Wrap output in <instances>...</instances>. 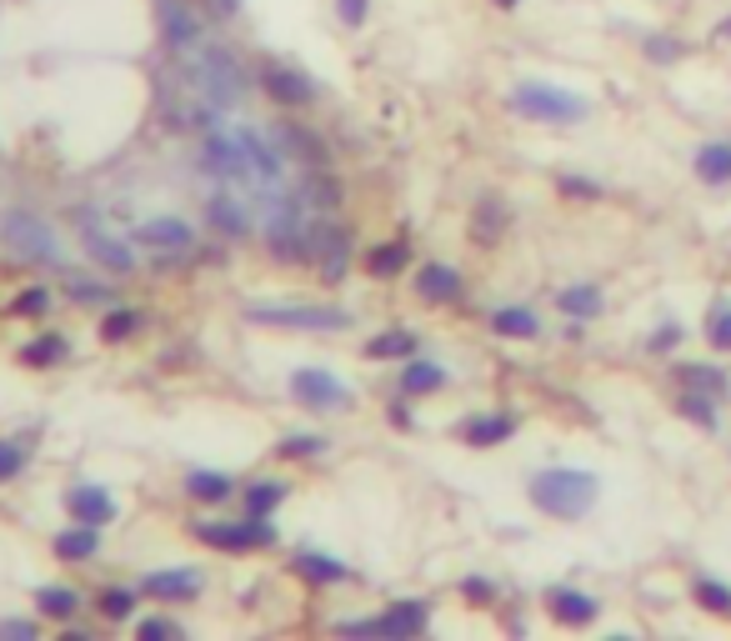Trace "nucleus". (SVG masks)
Listing matches in <instances>:
<instances>
[{"label":"nucleus","instance_id":"obj_1","mask_svg":"<svg viewBox=\"0 0 731 641\" xmlns=\"http://www.w3.org/2000/svg\"><path fill=\"white\" fill-rule=\"evenodd\" d=\"M526 496H531V506L546 511V516L576 521L596 506L601 481L581 466H551V471H536V476L526 481Z\"/></svg>","mask_w":731,"mask_h":641},{"label":"nucleus","instance_id":"obj_2","mask_svg":"<svg viewBox=\"0 0 731 641\" xmlns=\"http://www.w3.org/2000/svg\"><path fill=\"white\" fill-rule=\"evenodd\" d=\"M180 66H186V76L196 80L200 90H206V100L216 110H230L246 100V70H240L236 56H230L226 46H216V40H196Z\"/></svg>","mask_w":731,"mask_h":641},{"label":"nucleus","instance_id":"obj_3","mask_svg":"<svg viewBox=\"0 0 731 641\" xmlns=\"http://www.w3.org/2000/svg\"><path fill=\"white\" fill-rule=\"evenodd\" d=\"M511 106L531 120H546V126H571V120H586V110H591L581 96L551 86V80H521V86L511 90Z\"/></svg>","mask_w":731,"mask_h":641},{"label":"nucleus","instance_id":"obj_4","mask_svg":"<svg viewBox=\"0 0 731 641\" xmlns=\"http://www.w3.org/2000/svg\"><path fill=\"white\" fill-rule=\"evenodd\" d=\"M250 320L260 326H290V331H346L350 316L336 306H256Z\"/></svg>","mask_w":731,"mask_h":641},{"label":"nucleus","instance_id":"obj_5","mask_svg":"<svg viewBox=\"0 0 731 641\" xmlns=\"http://www.w3.org/2000/svg\"><path fill=\"white\" fill-rule=\"evenodd\" d=\"M196 536L206 546H220V551H246V546H270L276 541V526L260 516H246V521H200Z\"/></svg>","mask_w":731,"mask_h":641},{"label":"nucleus","instance_id":"obj_6","mask_svg":"<svg viewBox=\"0 0 731 641\" xmlns=\"http://www.w3.org/2000/svg\"><path fill=\"white\" fill-rule=\"evenodd\" d=\"M206 170L216 180H256V166H250V150H246V140H240V130L236 136H226V130H216V136L206 140Z\"/></svg>","mask_w":731,"mask_h":641},{"label":"nucleus","instance_id":"obj_7","mask_svg":"<svg viewBox=\"0 0 731 641\" xmlns=\"http://www.w3.org/2000/svg\"><path fill=\"white\" fill-rule=\"evenodd\" d=\"M290 391H296L300 406H316V411H340V406H350V391L340 386L330 371H296V376H290Z\"/></svg>","mask_w":731,"mask_h":641},{"label":"nucleus","instance_id":"obj_8","mask_svg":"<svg viewBox=\"0 0 731 641\" xmlns=\"http://www.w3.org/2000/svg\"><path fill=\"white\" fill-rule=\"evenodd\" d=\"M6 240L16 246V256L56 260V236H50V226L46 220H36V216H10L6 220Z\"/></svg>","mask_w":731,"mask_h":641},{"label":"nucleus","instance_id":"obj_9","mask_svg":"<svg viewBox=\"0 0 731 641\" xmlns=\"http://www.w3.org/2000/svg\"><path fill=\"white\" fill-rule=\"evenodd\" d=\"M136 240L150 250V256H170V260L186 256V250L196 246V236H190L186 220H170V216L166 220H146V226L136 230Z\"/></svg>","mask_w":731,"mask_h":641},{"label":"nucleus","instance_id":"obj_10","mask_svg":"<svg viewBox=\"0 0 731 641\" xmlns=\"http://www.w3.org/2000/svg\"><path fill=\"white\" fill-rule=\"evenodd\" d=\"M80 226H86V250L100 260V266H110V270H130V266H136V250H130L126 240L110 236V230L96 220V210H86V216H80Z\"/></svg>","mask_w":731,"mask_h":641},{"label":"nucleus","instance_id":"obj_11","mask_svg":"<svg viewBox=\"0 0 731 641\" xmlns=\"http://www.w3.org/2000/svg\"><path fill=\"white\" fill-rule=\"evenodd\" d=\"M546 611L561 621V627H591V621L601 617V601L586 596V591H576V586H551Z\"/></svg>","mask_w":731,"mask_h":641},{"label":"nucleus","instance_id":"obj_12","mask_svg":"<svg viewBox=\"0 0 731 641\" xmlns=\"http://www.w3.org/2000/svg\"><path fill=\"white\" fill-rule=\"evenodd\" d=\"M156 16H160V36H166L170 50H190V46H196L200 26H196V16H190L180 0H156Z\"/></svg>","mask_w":731,"mask_h":641},{"label":"nucleus","instance_id":"obj_13","mask_svg":"<svg viewBox=\"0 0 731 641\" xmlns=\"http://www.w3.org/2000/svg\"><path fill=\"white\" fill-rule=\"evenodd\" d=\"M66 506H70V516L86 521V526H106V521H116V501H110L100 486H90V481H80V486L70 491Z\"/></svg>","mask_w":731,"mask_h":641},{"label":"nucleus","instance_id":"obj_14","mask_svg":"<svg viewBox=\"0 0 731 641\" xmlns=\"http://www.w3.org/2000/svg\"><path fill=\"white\" fill-rule=\"evenodd\" d=\"M416 290H421V300H436V306H446V300L461 296V270L431 260V266L416 270Z\"/></svg>","mask_w":731,"mask_h":641},{"label":"nucleus","instance_id":"obj_15","mask_svg":"<svg viewBox=\"0 0 731 641\" xmlns=\"http://www.w3.org/2000/svg\"><path fill=\"white\" fill-rule=\"evenodd\" d=\"M260 86H266V96H276L280 106H306V100L316 96V86H310L306 76H296V70H280V66H270L266 76H260Z\"/></svg>","mask_w":731,"mask_h":641},{"label":"nucleus","instance_id":"obj_16","mask_svg":"<svg viewBox=\"0 0 731 641\" xmlns=\"http://www.w3.org/2000/svg\"><path fill=\"white\" fill-rule=\"evenodd\" d=\"M511 436H516V421H511V416H471L466 426H461V441L476 446V451L501 446V441H511Z\"/></svg>","mask_w":731,"mask_h":641},{"label":"nucleus","instance_id":"obj_17","mask_svg":"<svg viewBox=\"0 0 731 641\" xmlns=\"http://www.w3.org/2000/svg\"><path fill=\"white\" fill-rule=\"evenodd\" d=\"M240 140H246V150H250V166H256V180H260V186H276V180H280V170H286V156H280V150L270 146L266 136H256V130H240Z\"/></svg>","mask_w":731,"mask_h":641},{"label":"nucleus","instance_id":"obj_18","mask_svg":"<svg viewBox=\"0 0 731 641\" xmlns=\"http://www.w3.org/2000/svg\"><path fill=\"white\" fill-rule=\"evenodd\" d=\"M210 226L226 230V236H246V230H250L246 200L230 196V190H216V196H210Z\"/></svg>","mask_w":731,"mask_h":641},{"label":"nucleus","instance_id":"obj_19","mask_svg":"<svg viewBox=\"0 0 731 641\" xmlns=\"http://www.w3.org/2000/svg\"><path fill=\"white\" fill-rule=\"evenodd\" d=\"M426 601H396V607L381 617V637H421L426 631Z\"/></svg>","mask_w":731,"mask_h":641},{"label":"nucleus","instance_id":"obj_20","mask_svg":"<svg viewBox=\"0 0 731 641\" xmlns=\"http://www.w3.org/2000/svg\"><path fill=\"white\" fill-rule=\"evenodd\" d=\"M491 331L511 336V341H536L541 320H536V310H526V306H501V310H491Z\"/></svg>","mask_w":731,"mask_h":641},{"label":"nucleus","instance_id":"obj_21","mask_svg":"<svg viewBox=\"0 0 731 641\" xmlns=\"http://www.w3.org/2000/svg\"><path fill=\"white\" fill-rule=\"evenodd\" d=\"M697 176L707 186H731V140H711L697 150Z\"/></svg>","mask_w":731,"mask_h":641},{"label":"nucleus","instance_id":"obj_22","mask_svg":"<svg viewBox=\"0 0 731 641\" xmlns=\"http://www.w3.org/2000/svg\"><path fill=\"white\" fill-rule=\"evenodd\" d=\"M441 386H446V371H441L436 361L406 356V366H401V391H406V396H421V391H441Z\"/></svg>","mask_w":731,"mask_h":641},{"label":"nucleus","instance_id":"obj_23","mask_svg":"<svg viewBox=\"0 0 731 641\" xmlns=\"http://www.w3.org/2000/svg\"><path fill=\"white\" fill-rule=\"evenodd\" d=\"M676 411H681L686 421H697L701 431H717V421H721V416H717V396H711V391H701V386H686V391H681Z\"/></svg>","mask_w":731,"mask_h":641},{"label":"nucleus","instance_id":"obj_24","mask_svg":"<svg viewBox=\"0 0 731 641\" xmlns=\"http://www.w3.org/2000/svg\"><path fill=\"white\" fill-rule=\"evenodd\" d=\"M296 571H300L306 581H320V586H330V581H346V576H350V571L340 566L336 556H326V551H300V556H296Z\"/></svg>","mask_w":731,"mask_h":641},{"label":"nucleus","instance_id":"obj_25","mask_svg":"<svg viewBox=\"0 0 731 641\" xmlns=\"http://www.w3.org/2000/svg\"><path fill=\"white\" fill-rule=\"evenodd\" d=\"M146 591H150V596H196L200 576H196V571H150Z\"/></svg>","mask_w":731,"mask_h":641},{"label":"nucleus","instance_id":"obj_26","mask_svg":"<svg viewBox=\"0 0 731 641\" xmlns=\"http://www.w3.org/2000/svg\"><path fill=\"white\" fill-rule=\"evenodd\" d=\"M556 306L566 310L571 320H591V316H601V306H606V300H601L596 286H566V290L556 296Z\"/></svg>","mask_w":731,"mask_h":641},{"label":"nucleus","instance_id":"obj_27","mask_svg":"<svg viewBox=\"0 0 731 641\" xmlns=\"http://www.w3.org/2000/svg\"><path fill=\"white\" fill-rule=\"evenodd\" d=\"M501 230H506V206H501V196H486L476 220H471V236H476V246H491Z\"/></svg>","mask_w":731,"mask_h":641},{"label":"nucleus","instance_id":"obj_28","mask_svg":"<svg viewBox=\"0 0 731 641\" xmlns=\"http://www.w3.org/2000/svg\"><path fill=\"white\" fill-rule=\"evenodd\" d=\"M406 260H411V246L406 240H386V246H376L366 256V266H371V276L376 280H391L396 270H406Z\"/></svg>","mask_w":731,"mask_h":641},{"label":"nucleus","instance_id":"obj_29","mask_svg":"<svg viewBox=\"0 0 731 641\" xmlns=\"http://www.w3.org/2000/svg\"><path fill=\"white\" fill-rule=\"evenodd\" d=\"M96 526H86V521H80L76 531H60L56 536V556H66V561H86V556H96Z\"/></svg>","mask_w":731,"mask_h":641},{"label":"nucleus","instance_id":"obj_30","mask_svg":"<svg viewBox=\"0 0 731 641\" xmlns=\"http://www.w3.org/2000/svg\"><path fill=\"white\" fill-rule=\"evenodd\" d=\"M280 496H286V481H250L246 486V516H266V511H276Z\"/></svg>","mask_w":731,"mask_h":641},{"label":"nucleus","instance_id":"obj_31","mask_svg":"<svg viewBox=\"0 0 731 641\" xmlns=\"http://www.w3.org/2000/svg\"><path fill=\"white\" fill-rule=\"evenodd\" d=\"M300 196H306V206H316V210H336L340 206V186L330 176H320V166H316V176H306Z\"/></svg>","mask_w":731,"mask_h":641},{"label":"nucleus","instance_id":"obj_32","mask_svg":"<svg viewBox=\"0 0 731 641\" xmlns=\"http://www.w3.org/2000/svg\"><path fill=\"white\" fill-rule=\"evenodd\" d=\"M186 491L190 496H200V501H226L230 496V476H220V471H190Z\"/></svg>","mask_w":731,"mask_h":641},{"label":"nucleus","instance_id":"obj_33","mask_svg":"<svg viewBox=\"0 0 731 641\" xmlns=\"http://www.w3.org/2000/svg\"><path fill=\"white\" fill-rule=\"evenodd\" d=\"M20 361L26 366H56V361H66V336H36L20 351Z\"/></svg>","mask_w":731,"mask_h":641},{"label":"nucleus","instance_id":"obj_34","mask_svg":"<svg viewBox=\"0 0 731 641\" xmlns=\"http://www.w3.org/2000/svg\"><path fill=\"white\" fill-rule=\"evenodd\" d=\"M366 356H401V361H406V356H416V336H411V331H386V336H376V341H371V346H366Z\"/></svg>","mask_w":731,"mask_h":641},{"label":"nucleus","instance_id":"obj_35","mask_svg":"<svg viewBox=\"0 0 731 641\" xmlns=\"http://www.w3.org/2000/svg\"><path fill=\"white\" fill-rule=\"evenodd\" d=\"M76 607H80V596L70 586H46L40 591V611H46V617H76Z\"/></svg>","mask_w":731,"mask_h":641},{"label":"nucleus","instance_id":"obj_36","mask_svg":"<svg viewBox=\"0 0 731 641\" xmlns=\"http://www.w3.org/2000/svg\"><path fill=\"white\" fill-rule=\"evenodd\" d=\"M697 601H701L707 611H717V617H731V586H721V581L701 576V581H697Z\"/></svg>","mask_w":731,"mask_h":641},{"label":"nucleus","instance_id":"obj_37","mask_svg":"<svg viewBox=\"0 0 731 641\" xmlns=\"http://www.w3.org/2000/svg\"><path fill=\"white\" fill-rule=\"evenodd\" d=\"M707 341H711L717 351H731V300L711 306V316H707Z\"/></svg>","mask_w":731,"mask_h":641},{"label":"nucleus","instance_id":"obj_38","mask_svg":"<svg viewBox=\"0 0 731 641\" xmlns=\"http://www.w3.org/2000/svg\"><path fill=\"white\" fill-rule=\"evenodd\" d=\"M681 381H686V386L711 391V396H721V391H727V376H721L717 366H697V361H691V366H681Z\"/></svg>","mask_w":731,"mask_h":641},{"label":"nucleus","instance_id":"obj_39","mask_svg":"<svg viewBox=\"0 0 731 641\" xmlns=\"http://www.w3.org/2000/svg\"><path fill=\"white\" fill-rule=\"evenodd\" d=\"M140 320H146L140 310H110V316L100 320V336H106V341H126L130 331L140 326Z\"/></svg>","mask_w":731,"mask_h":641},{"label":"nucleus","instance_id":"obj_40","mask_svg":"<svg viewBox=\"0 0 731 641\" xmlns=\"http://www.w3.org/2000/svg\"><path fill=\"white\" fill-rule=\"evenodd\" d=\"M130 611H136V596H130V591H120V586L100 591V617L106 621H126Z\"/></svg>","mask_w":731,"mask_h":641},{"label":"nucleus","instance_id":"obj_41","mask_svg":"<svg viewBox=\"0 0 731 641\" xmlns=\"http://www.w3.org/2000/svg\"><path fill=\"white\" fill-rule=\"evenodd\" d=\"M320 451H326V441H320V436H286V441H280V456H290V461L320 456Z\"/></svg>","mask_w":731,"mask_h":641},{"label":"nucleus","instance_id":"obj_42","mask_svg":"<svg viewBox=\"0 0 731 641\" xmlns=\"http://www.w3.org/2000/svg\"><path fill=\"white\" fill-rule=\"evenodd\" d=\"M556 190L561 196H576V200H601V186L596 180H586V176H561Z\"/></svg>","mask_w":731,"mask_h":641},{"label":"nucleus","instance_id":"obj_43","mask_svg":"<svg viewBox=\"0 0 731 641\" xmlns=\"http://www.w3.org/2000/svg\"><path fill=\"white\" fill-rule=\"evenodd\" d=\"M681 50H686V46H681L676 36H651V40H646V56H651V60H661V66H671V60H676Z\"/></svg>","mask_w":731,"mask_h":641},{"label":"nucleus","instance_id":"obj_44","mask_svg":"<svg viewBox=\"0 0 731 641\" xmlns=\"http://www.w3.org/2000/svg\"><path fill=\"white\" fill-rule=\"evenodd\" d=\"M20 466H26V451H20L16 441H0V481H10Z\"/></svg>","mask_w":731,"mask_h":641},{"label":"nucleus","instance_id":"obj_45","mask_svg":"<svg viewBox=\"0 0 731 641\" xmlns=\"http://www.w3.org/2000/svg\"><path fill=\"white\" fill-rule=\"evenodd\" d=\"M50 306V296H46V290H20V296H16V316H40V310H46Z\"/></svg>","mask_w":731,"mask_h":641},{"label":"nucleus","instance_id":"obj_46","mask_svg":"<svg viewBox=\"0 0 731 641\" xmlns=\"http://www.w3.org/2000/svg\"><path fill=\"white\" fill-rule=\"evenodd\" d=\"M461 591H466V596L476 601V607H486V601H496V586H491L486 576H466V581H461Z\"/></svg>","mask_w":731,"mask_h":641},{"label":"nucleus","instance_id":"obj_47","mask_svg":"<svg viewBox=\"0 0 731 641\" xmlns=\"http://www.w3.org/2000/svg\"><path fill=\"white\" fill-rule=\"evenodd\" d=\"M336 10H340V20H346V26H360V20H366V10H371V0H336Z\"/></svg>","mask_w":731,"mask_h":641},{"label":"nucleus","instance_id":"obj_48","mask_svg":"<svg viewBox=\"0 0 731 641\" xmlns=\"http://www.w3.org/2000/svg\"><path fill=\"white\" fill-rule=\"evenodd\" d=\"M140 637H146V641H156V637H180V627H176V621H140Z\"/></svg>","mask_w":731,"mask_h":641},{"label":"nucleus","instance_id":"obj_49","mask_svg":"<svg viewBox=\"0 0 731 641\" xmlns=\"http://www.w3.org/2000/svg\"><path fill=\"white\" fill-rule=\"evenodd\" d=\"M70 296H76V300H100V296H106V290H100V286H90V280H76V286H70Z\"/></svg>","mask_w":731,"mask_h":641},{"label":"nucleus","instance_id":"obj_50","mask_svg":"<svg viewBox=\"0 0 731 641\" xmlns=\"http://www.w3.org/2000/svg\"><path fill=\"white\" fill-rule=\"evenodd\" d=\"M6 637H36V627L30 621H6Z\"/></svg>","mask_w":731,"mask_h":641},{"label":"nucleus","instance_id":"obj_51","mask_svg":"<svg viewBox=\"0 0 731 641\" xmlns=\"http://www.w3.org/2000/svg\"><path fill=\"white\" fill-rule=\"evenodd\" d=\"M717 36H721V40H727V36H731V20H721V30H717Z\"/></svg>","mask_w":731,"mask_h":641},{"label":"nucleus","instance_id":"obj_52","mask_svg":"<svg viewBox=\"0 0 731 641\" xmlns=\"http://www.w3.org/2000/svg\"><path fill=\"white\" fill-rule=\"evenodd\" d=\"M216 6H220V10H236V6H240V0H216Z\"/></svg>","mask_w":731,"mask_h":641},{"label":"nucleus","instance_id":"obj_53","mask_svg":"<svg viewBox=\"0 0 731 641\" xmlns=\"http://www.w3.org/2000/svg\"><path fill=\"white\" fill-rule=\"evenodd\" d=\"M496 6H501V10H516V6H521V0H496Z\"/></svg>","mask_w":731,"mask_h":641}]
</instances>
